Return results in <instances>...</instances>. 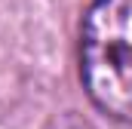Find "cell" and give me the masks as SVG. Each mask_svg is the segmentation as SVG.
Masks as SVG:
<instances>
[{
  "label": "cell",
  "instance_id": "1",
  "mask_svg": "<svg viewBox=\"0 0 132 129\" xmlns=\"http://www.w3.org/2000/svg\"><path fill=\"white\" fill-rule=\"evenodd\" d=\"M80 77L92 104L132 126V0H95L80 31Z\"/></svg>",
  "mask_w": 132,
  "mask_h": 129
},
{
  "label": "cell",
  "instance_id": "2",
  "mask_svg": "<svg viewBox=\"0 0 132 129\" xmlns=\"http://www.w3.org/2000/svg\"><path fill=\"white\" fill-rule=\"evenodd\" d=\"M46 129H92V123L77 111H65V114H55L46 123Z\"/></svg>",
  "mask_w": 132,
  "mask_h": 129
}]
</instances>
